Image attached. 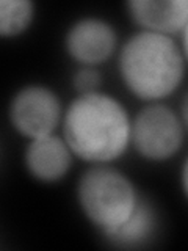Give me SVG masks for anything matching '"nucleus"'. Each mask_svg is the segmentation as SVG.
<instances>
[{
    "label": "nucleus",
    "instance_id": "nucleus-7",
    "mask_svg": "<svg viewBox=\"0 0 188 251\" xmlns=\"http://www.w3.org/2000/svg\"><path fill=\"white\" fill-rule=\"evenodd\" d=\"M129 8L132 18L146 31L174 33L188 24V0H135Z\"/></svg>",
    "mask_w": 188,
    "mask_h": 251
},
{
    "label": "nucleus",
    "instance_id": "nucleus-11",
    "mask_svg": "<svg viewBox=\"0 0 188 251\" xmlns=\"http://www.w3.org/2000/svg\"><path fill=\"white\" fill-rule=\"evenodd\" d=\"M100 82V75L94 69H80L74 77V86L80 94L96 93Z\"/></svg>",
    "mask_w": 188,
    "mask_h": 251
},
{
    "label": "nucleus",
    "instance_id": "nucleus-4",
    "mask_svg": "<svg viewBox=\"0 0 188 251\" xmlns=\"http://www.w3.org/2000/svg\"><path fill=\"white\" fill-rule=\"evenodd\" d=\"M138 152L149 160H166L182 146L184 132L179 118L164 105L143 108L132 126Z\"/></svg>",
    "mask_w": 188,
    "mask_h": 251
},
{
    "label": "nucleus",
    "instance_id": "nucleus-8",
    "mask_svg": "<svg viewBox=\"0 0 188 251\" xmlns=\"http://www.w3.org/2000/svg\"><path fill=\"white\" fill-rule=\"evenodd\" d=\"M25 162L28 171L44 182H55L65 177L70 167V149L66 141L55 135L31 140Z\"/></svg>",
    "mask_w": 188,
    "mask_h": 251
},
{
    "label": "nucleus",
    "instance_id": "nucleus-6",
    "mask_svg": "<svg viewBox=\"0 0 188 251\" xmlns=\"http://www.w3.org/2000/svg\"><path fill=\"white\" fill-rule=\"evenodd\" d=\"M116 33L112 25L100 19H82L70 27L66 49L74 60L83 65H97L113 53Z\"/></svg>",
    "mask_w": 188,
    "mask_h": 251
},
{
    "label": "nucleus",
    "instance_id": "nucleus-10",
    "mask_svg": "<svg viewBox=\"0 0 188 251\" xmlns=\"http://www.w3.org/2000/svg\"><path fill=\"white\" fill-rule=\"evenodd\" d=\"M33 21V3L28 0H3L0 2V33L18 36Z\"/></svg>",
    "mask_w": 188,
    "mask_h": 251
},
{
    "label": "nucleus",
    "instance_id": "nucleus-5",
    "mask_svg": "<svg viewBox=\"0 0 188 251\" xmlns=\"http://www.w3.org/2000/svg\"><path fill=\"white\" fill-rule=\"evenodd\" d=\"M61 107L55 93L46 86L31 85L14 96L10 118L16 130L31 140L52 135L60 123Z\"/></svg>",
    "mask_w": 188,
    "mask_h": 251
},
{
    "label": "nucleus",
    "instance_id": "nucleus-12",
    "mask_svg": "<svg viewBox=\"0 0 188 251\" xmlns=\"http://www.w3.org/2000/svg\"><path fill=\"white\" fill-rule=\"evenodd\" d=\"M182 185H184V190L188 196V159L184 165V170H182Z\"/></svg>",
    "mask_w": 188,
    "mask_h": 251
},
{
    "label": "nucleus",
    "instance_id": "nucleus-14",
    "mask_svg": "<svg viewBox=\"0 0 188 251\" xmlns=\"http://www.w3.org/2000/svg\"><path fill=\"white\" fill-rule=\"evenodd\" d=\"M184 47H185V53L188 57V24H187V27L184 28Z\"/></svg>",
    "mask_w": 188,
    "mask_h": 251
},
{
    "label": "nucleus",
    "instance_id": "nucleus-3",
    "mask_svg": "<svg viewBox=\"0 0 188 251\" xmlns=\"http://www.w3.org/2000/svg\"><path fill=\"white\" fill-rule=\"evenodd\" d=\"M77 195L86 217L104 234L119 227L138 201L130 180L122 173L107 167L86 171L78 182Z\"/></svg>",
    "mask_w": 188,
    "mask_h": 251
},
{
    "label": "nucleus",
    "instance_id": "nucleus-1",
    "mask_svg": "<svg viewBox=\"0 0 188 251\" xmlns=\"http://www.w3.org/2000/svg\"><path fill=\"white\" fill-rule=\"evenodd\" d=\"M65 141L86 162L105 163L118 159L132 138L125 108L99 91L80 94L65 115Z\"/></svg>",
    "mask_w": 188,
    "mask_h": 251
},
{
    "label": "nucleus",
    "instance_id": "nucleus-13",
    "mask_svg": "<svg viewBox=\"0 0 188 251\" xmlns=\"http://www.w3.org/2000/svg\"><path fill=\"white\" fill-rule=\"evenodd\" d=\"M182 116H184V121L188 126V94L184 99V104H182Z\"/></svg>",
    "mask_w": 188,
    "mask_h": 251
},
{
    "label": "nucleus",
    "instance_id": "nucleus-9",
    "mask_svg": "<svg viewBox=\"0 0 188 251\" xmlns=\"http://www.w3.org/2000/svg\"><path fill=\"white\" fill-rule=\"evenodd\" d=\"M157 227V217L152 206L138 196L137 206L125 222L115 231L105 234L118 247H140L152 237Z\"/></svg>",
    "mask_w": 188,
    "mask_h": 251
},
{
    "label": "nucleus",
    "instance_id": "nucleus-2",
    "mask_svg": "<svg viewBox=\"0 0 188 251\" xmlns=\"http://www.w3.org/2000/svg\"><path fill=\"white\" fill-rule=\"evenodd\" d=\"M124 83L144 100L166 98L182 82L184 58L166 35L141 31L132 36L119 55Z\"/></svg>",
    "mask_w": 188,
    "mask_h": 251
}]
</instances>
